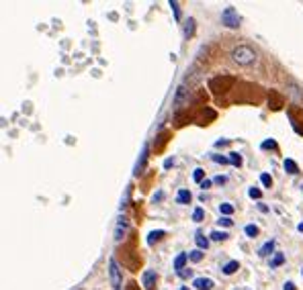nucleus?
I'll use <instances>...</instances> for the list:
<instances>
[{"mask_svg": "<svg viewBox=\"0 0 303 290\" xmlns=\"http://www.w3.org/2000/svg\"><path fill=\"white\" fill-rule=\"evenodd\" d=\"M230 164H234V166H242V155H240V153H236V151H232V153H230Z\"/></svg>", "mask_w": 303, "mask_h": 290, "instance_id": "18", "label": "nucleus"}, {"mask_svg": "<svg viewBox=\"0 0 303 290\" xmlns=\"http://www.w3.org/2000/svg\"><path fill=\"white\" fill-rule=\"evenodd\" d=\"M180 290H189V288H180Z\"/></svg>", "mask_w": 303, "mask_h": 290, "instance_id": "37", "label": "nucleus"}, {"mask_svg": "<svg viewBox=\"0 0 303 290\" xmlns=\"http://www.w3.org/2000/svg\"><path fill=\"white\" fill-rule=\"evenodd\" d=\"M193 178H195V182H205V180H203V178H205V172H203L201 168H197L195 174H193Z\"/></svg>", "mask_w": 303, "mask_h": 290, "instance_id": "24", "label": "nucleus"}, {"mask_svg": "<svg viewBox=\"0 0 303 290\" xmlns=\"http://www.w3.org/2000/svg\"><path fill=\"white\" fill-rule=\"evenodd\" d=\"M219 225H223V227H232V219H230V217H221V219H219Z\"/></svg>", "mask_w": 303, "mask_h": 290, "instance_id": "28", "label": "nucleus"}, {"mask_svg": "<svg viewBox=\"0 0 303 290\" xmlns=\"http://www.w3.org/2000/svg\"><path fill=\"white\" fill-rule=\"evenodd\" d=\"M244 233H246L248 237H256V235H258V227H256V225H246Z\"/></svg>", "mask_w": 303, "mask_h": 290, "instance_id": "19", "label": "nucleus"}, {"mask_svg": "<svg viewBox=\"0 0 303 290\" xmlns=\"http://www.w3.org/2000/svg\"><path fill=\"white\" fill-rule=\"evenodd\" d=\"M221 23H223L225 27H230V29L240 27V15H238V11H236L234 7L223 9V13H221Z\"/></svg>", "mask_w": 303, "mask_h": 290, "instance_id": "3", "label": "nucleus"}, {"mask_svg": "<svg viewBox=\"0 0 303 290\" xmlns=\"http://www.w3.org/2000/svg\"><path fill=\"white\" fill-rule=\"evenodd\" d=\"M262 147H275V141H264Z\"/></svg>", "mask_w": 303, "mask_h": 290, "instance_id": "34", "label": "nucleus"}, {"mask_svg": "<svg viewBox=\"0 0 303 290\" xmlns=\"http://www.w3.org/2000/svg\"><path fill=\"white\" fill-rule=\"evenodd\" d=\"M170 7H172V11H174V17H176V21L180 19V9H178V3H170Z\"/></svg>", "mask_w": 303, "mask_h": 290, "instance_id": "29", "label": "nucleus"}, {"mask_svg": "<svg viewBox=\"0 0 303 290\" xmlns=\"http://www.w3.org/2000/svg\"><path fill=\"white\" fill-rule=\"evenodd\" d=\"M272 249H275V241H268V243H264L260 249H258V255H270L272 253Z\"/></svg>", "mask_w": 303, "mask_h": 290, "instance_id": "11", "label": "nucleus"}, {"mask_svg": "<svg viewBox=\"0 0 303 290\" xmlns=\"http://www.w3.org/2000/svg\"><path fill=\"white\" fill-rule=\"evenodd\" d=\"M283 290H297V288H295V284H293V282H287Z\"/></svg>", "mask_w": 303, "mask_h": 290, "instance_id": "32", "label": "nucleus"}, {"mask_svg": "<svg viewBox=\"0 0 303 290\" xmlns=\"http://www.w3.org/2000/svg\"><path fill=\"white\" fill-rule=\"evenodd\" d=\"M258 209H260V211H262V213H266V211H268V207H266V205H264V203H260V205H258Z\"/></svg>", "mask_w": 303, "mask_h": 290, "instance_id": "35", "label": "nucleus"}, {"mask_svg": "<svg viewBox=\"0 0 303 290\" xmlns=\"http://www.w3.org/2000/svg\"><path fill=\"white\" fill-rule=\"evenodd\" d=\"M236 270H240V264H238V262H228V264L223 266V274H225V276H232Z\"/></svg>", "mask_w": 303, "mask_h": 290, "instance_id": "12", "label": "nucleus"}, {"mask_svg": "<svg viewBox=\"0 0 303 290\" xmlns=\"http://www.w3.org/2000/svg\"><path fill=\"white\" fill-rule=\"evenodd\" d=\"M219 211H221L223 217H230V215L234 213V207H232L230 203H223V205H219Z\"/></svg>", "mask_w": 303, "mask_h": 290, "instance_id": "17", "label": "nucleus"}, {"mask_svg": "<svg viewBox=\"0 0 303 290\" xmlns=\"http://www.w3.org/2000/svg\"><path fill=\"white\" fill-rule=\"evenodd\" d=\"M189 260L195 262V264L201 262V260H203V249H193V251L189 253Z\"/></svg>", "mask_w": 303, "mask_h": 290, "instance_id": "13", "label": "nucleus"}, {"mask_svg": "<svg viewBox=\"0 0 303 290\" xmlns=\"http://www.w3.org/2000/svg\"><path fill=\"white\" fill-rule=\"evenodd\" d=\"M285 262V255L283 253H277L275 257H272V262H270V268H279L281 264Z\"/></svg>", "mask_w": 303, "mask_h": 290, "instance_id": "16", "label": "nucleus"}, {"mask_svg": "<svg viewBox=\"0 0 303 290\" xmlns=\"http://www.w3.org/2000/svg\"><path fill=\"white\" fill-rule=\"evenodd\" d=\"M260 182H262V186H266V188L272 186V178H270L268 174H262V176H260Z\"/></svg>", "mask_w": 303, "mask_h": 290, "instance_id": "25", "label": "nucleus"}, {"mask_svg": "<svg viewBox=\"0 0 303 290\" xmlns=\"http://www.w3.org/2000/svg\"><path fill=\"white\" fill-rule=\"evenodd\" d=\"M176 203H180V205H189V203H191V192H189V190H178Z\"/></svg>", "mask_w": 303, "mask_h": 290, "instance_id": "10", "label": "nucleus"}, {"mask_svg": "<svg viewBox=\"0 0 303 290\" xmlns=\"http://www.w3.org/2000/svg\"><path fill=\"white\" fill-rule=\"evenodd\" d=\"M232 59H234V63H238V66H252V63H256L258 55L248 45H238L232 49Z\"/></svg>", "mask_w": 303, "mask_h": 290, "instance_id": "1", "label": "nucleus"}, {"mask_svg": "<svg viewBox=\"0 0 303 290\" xmlns=\"http://www.w3.org/2000/svg\"><path fill=\"white\" fill-rule=\"evenodd\" d=\"M201 188H203V190L211 188V180H205V182H201Z\"/></svg>", "mask_w": 303, "mask_h": 290, "instance_id": "31", "label": "nucleus"}, {"mask_svg": "<svg viewBox=\"0 0 303 290\" xmlns=\"http://www.w3.org/2000/svg\"><path fill=\"white\" fill-rule=\"evenodd\" d=\"M285 170H287L289 174H297V172H299V168H297V164L293 162V159H285Z\"/></svg>", "mask_w": 303, "mask_h": 290, "instance_id": "14", "label": "nucleus"}, {"mask_svg": "<svg viewBox=\"0 0 303 290\" xmlns=\"http://www.w3.org/2000/svg\"><path fill=\"white\" fill-rule=\"evenodd\" d=\"M215 184H225V176H217V178H215Z\"/></svg>", "mask_w": 303, "mask_h": 290, "instance_id": "33", "label": "nucleus"}, {"mask_svg": "<svg viewBox=\"0 0 303 290\" xmlns=\"http://www.w3.org/2000/svg\"><path fill=\"white\" fill-rule=\"evenodd\" d=\"M193 31H195V19H189V23H187V27H185V35H187V37L193 35Z\"/></svg>", "mask_w": 303, "mask_h": 290, "instance_id": "23", "label": "nucleus"}, {"mask_svg": "<svg viewBox=\"0 0 303 290\" xmlns=\"http://www.w3.org/2000/svg\"><path fill=\"white\" fill-rule=\"evenodd\" d=\"M189 99H191V90L187 88V84H180V86L176 88L174 101H172L174 109H183V107H187V105H189Z\"/></svg>", "mask_w": 303, "mask_h": 290, "instance_id": "2", "label": "nucleus"}, {"mask_svg": "<svg viewBox=\"0 0 303 290\" xmlns=\"http://www.w3.org/2000/svg\"><path fill=\"white\" fill-rule=\"evenodd\" d=\"M145 159H147V145L143 147V153H141V164L135 168V174H139V172L143 170V166H145Z\"/></svg>", "mask_w": 303, "mask_h": 290, "instance_id": "20", "label": "nucleus"}, {"mask_svg": "<svg viewBox=\"0 0 303 290\" xmlns=\"http://www.w3.org/2000/svg\"><path fill=\"white\" fill-rule=\"evenodd\" d=\"M287 94H289V99H291L295 105H303V88L297 86L295 82H289V84H287Z\"/></svg>", "mask_w": 303, "mask_h": 290, "instance_id": "5", "label": "nucleus"}, {"mask_svg": "<svg viewBox=\"0 0 303 290\" xmlns=\"http://www.w3.org/2000/svg\"><path fill=\"white\" fill-rule=\"evenodd\" d=\"M109 276H111V284H113V288H121V282H123V276H121V268H119V264L113 260H109Z\"/></svg>", "mask_w": 303, "mask_h": 290, "instance_id": "4", "label": "nucleus"}, {"mask_svg": "<svg viewBox=\"0 0 303 290\" xmlns=\"http://www.w3.org/2000/svg\"><path fill=\"white\" fill-rule=\"evenodd\" d=\"M248 195H250L252 199H260V197H262V192H260L258 188H250V190H248Z\"/></svg>", "mask_w": 303, "mask_h": 290, "instance_id": "27", "label": "nucleus"}, {"mask_svg": "<svg viewBox=\"0 0 303 290\" xmlns=\"http://www.w3.org/2000/svg\"><path fill=\"white\" fill-rule=\"evenodd\" d=\"M187 260H189V253H180V255H176V260H174V270L183 272V270H185Z\"/></svg>", "mask_w": 303, "mask_h": 290, "instance_id": "9", "label": "nucleus"}, {"mask_svg": "<svg viewBox=\"0 0 303 290\" xmlns=\"http://www.w3.org/2000/svg\"><path fill=\"white\" fill-rule=\"evenodd\" d=\"M299 231H303V223H301V225H299Z\"/></svg>", "mask_w": 303, "mask_h": 290, "instance_id": "36", "label": "nucleus"}, {"mask_svg": "<svg viewBox=\"0 0 303 290\" xmlns=\"http://www.w3.org/2000/svg\"><path fill=\"white\" fill-rule=\"evenodd\" d=\"M213 159L217 164H230V157H221V155H213Z\"/></svg>", "mask_w": 303, "mask_h": 290, "instance_id": "30", "label": "nucleus"}, {"mask_svg": "<svg viewBox=\"0 0 303 290\" xmlns=\"http://www.w3.org/2000/svg\"><path fill=\"white\" fill-rule=\"evenodd\" d=\"M127 227H129V221H127L125 217H119V221H117V227H115V241H117V243L125 237V233H127Z\"/></svg>", "mask_w": 303, "mask_h": 290, "instance_id": "7", "label": "nucleus"}, {"mask_svg": "<svg viewBox=\"0 0 303 290\" xmlns=\"http://www.w3.org/2000/svg\"><path fill=\"white\" fill-rule=\"evenodd\" d=\"M197 245H199V249H207L209 247V239L205 237V235H201V233H197Z\"/></svg>", "mask_w": 303, "mask_h": 290, "instance_id": "15", "label": "nucleus"}, {"mask_svg": "<svg viewBox=\"0 0 303 290\" xmlns=\"http://www.w3.org/2000/svg\"><path fill=\"white\" fill-rule=\"evenodd\" d=\"M211 239H213V241H223V239H228V233H223V231H213V233H211Z\"/></svg>", "mask_w": 303, "mask_h": 290, "instance_id": "21", "label": "nucleus"}, {"mask_svg": "<svg viewBox=\"0 0 303 290\" xmlns=\"http://www.w3.org/2000/svg\"><path fill=\"white\" fill-rule=\"evenodd\" d=\"M203 217H205V211H203V209H195V213H193V221H203Z\"/></svg>", "mask_w": 303, "mask_h": 290, "instance_id": "26", "label": "nucleus"}, {"mask_svg": "<svg viewBox=\"0 0 303 290\" xmlns=\"http://www.w3.org/2000/svg\"><path fill=\"white\" fill-rule=\"evenodd\" d=\"M162 235H164V231H152V233H149V239H147V243H154V241L162 239Z\"/></svg>", "mask_w": 303, "mask_h": 290, "instance_id": "22", "label": "nucleus"}, {"mask_svg": "<svg viewBox=\"0 0 303 290\" xmlns=\"http://www.w3.org/2000/svg\"><path fill=\"white\" fill-rule=\"evenodd\" d=\"M156 282H158V274L154 270H145L143 276H141V284L145 290H154L156 288Z\"/></svg>", "mask_w": 303, "mask_h": 290, "instance_id": "6", "label": "nucleus"}, {"mask_svg": "<svg viewBox=\"0 0 303 290\" xmlns=\"http://www.w3.org/2000/svg\"><path fill=\"white\" fill-rule=\"evenodd\" d=\"M193 286H195L197 290H211V288H213V280H209V278H197Z\"/></svg>", "mask_w": 303, "mask_h": 290, "instance_id": "8", "label": "nucleus"}]
</instances>
